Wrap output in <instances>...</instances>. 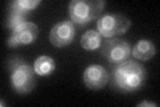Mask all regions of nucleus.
<instances>
[{
    "label": "nucleus",
    "instance_id": "f257e3e1",
    "mask_svg": "<svg viewBox=\"0 0 160 107\" xmlns=\"http://www.w3.org/2000/svg\"><path fill=\"white\" fill-rule=\"evenodd\" d=\"M112 86L120 93H135L146 83L147 71L135 60L112 64Z\"/></svg>",
    "mask_w": 160,
    "mask_h": 107
},
{
    "label": "nucleus",
    "instance_id": "f03ea898",
    "mask_svg": "<svg viewBox=\"0 0 160 107\" xmlns=\"http://www.w3.org/2000/svg\"><path fill=\"white\" fill-rule=\"evenodd\" d=\"M8 68L11 71L9 82L11 87L16 94H29L35 87V68L19 58H13L8 62Z\"/></svg>",
    "mask_w": 160,
    "mask_h": 107
},
{
    "label": "nucleus",
    "instance_id": "7ed1b4c3",
    "mask_svg": "<svg viewBox=\"0 0 160 107\" xmlns=\"http://www.w3.org/2000/svg\"><path fill=\"white\" fill-rule=\"evenodd\" d=\"M104 6L103 0H72L68 4L69 19L78 24H87L99 18Z\"/></svg>",
    "mask_w": 160,
    "mask_h": 107
},
{
    "label": "nucleus",
    "instance_id": "20e7f679",
    "mask_svg": "<svg viewBox=\"0 0 160 107\" xmlns=\"http://www.w3.org/2000/svg\"><path fill=\"white\" fill-rule=\"evenodd\" d=\"M129 27H131V22L123 15L106 13L98 19V32L107 39L126 34Z\"/></svg>",
    "mask_w": 160,
    "mask_h": 107
},
{
    "label": "nucleus",
    "instance_id": "39448f33",
    "mask_svg": "<svg viewBox=\"0 0 160 107\" xmlns=\"http://www.w3.org/2000/svg\"><path fill=\"white\" fill-rule=\"evenodd\" d=\"M100 54L111 64H118L127 60L131 55V44L128 40L108 38L100 47Z\"/></svg>",
    "mask_w": 160,
    "mask_h": 107
},
{
    "label": "nucleus",
    "instance_id": "423d86ee",
    "mask_svg": "<svg viewBox=\"0 0 160 107\" xmlns=\"http://www.w3.org/2000/svg\"><path fill=\"white\" fill-rule=\"evenodd\" d=\"M38 35H39L38 25L32 22H26L24 24L20 25L19 28L13 29L7 40V44L11 48H16L19 45L32 44L36 40Z\"/></svg>",
    "mask_w": 160,
    "mask_h": 107
},
{
    "label": "nucleus",
    "instance_id": "0eeeda50",
    "mask_svg": "<svg viewBox=\"0 0 160 107\" xmlns=\"http://www.w3.org/2000/svg\"><path fill=\"white\" fill-rule=\"evenodd\" d=\"M75 38V25L72 20H62L55 24L49 32V42L55 47H66Z\"/></svg>",
    "mask_w": 160,
    "mask_h": 107
},
{
    "label": "nucleus",
    "instance_id": "6e6552de",
    "mask_svg": "<svg viewBox=\"0 0 160 107\" xmlns=\"http://www.w3.org/2000/svg\"><path fill=\"white\" fill-rule=\"evenodd\" d=\"M84 84L89 90H102L109 82V74L100 64H91L84 70L83 74Z\"/></svg>",
    "mask_w": 160,
    "mask_h": 107
},
{
    "label": "nucleus",
    "instance_id": "1a4fd4ad",
    "mask_svg": "<svg viewBox=\"0 0 160 107\" xmlns=\"http://www.w3.org/2000/svg\"><path fill=\"white\" fill-rule=\"evenodd\" d=\"M131 54L139 60H149L156 55V47L151 40L142 39L131 48Z\"/></svg>",
    "mask_w": 160,
    "mask_h": 107
},
{
    "label": "nucleus",
    "instance_id": "9d476101",
    "mask_svg": "<svg viewBox=\"0 0 160 107\" xmlns=\"http://www.w3.org/2000/svg\"><path fill=\"white\" fill-rule=\"evenodd\" d=\"M33 68H35L36 75H39V76H48L55 71L56 64H55V60L52 58L47 56V55H42V56L35 59Z\"/></svg>",
    "mask_w": 160,
    "mask_h": 107
},
{
    "label": "nucleus",
    "instance_id": "9b49d317",
    "mask_svg": "<svg viewBox=\"0 0 160 107\" xmlns=\"http://www.w3.org/2000/svg\"><path fill=\"white\" fill-rule=\"evenodd\" d=\"M82 47L87 51H96L100 50L103 44L102 40V35H100L98 31H93V29H89V31L84 32V35L82 36Z\"/></svg>",
    "mask_w": 160,
    "mask_h": 107
},
{
    "label": "nucleus",
    "instance_id": "f8f14e48",
    "mask_svg": "<svg viewBox=\"0 0 160 107\" xmlns=\"http://www.w3.org/2000/svg\"><path fill=\"white\" fill-rule=\"evenodd\" d=\"M40 3H42L40 0H15V2L11 3L9 8H11V13H18L26 16V13L32 11L33 8H36Z\"/></svg>",
    "mask_w": 160,
    "mask_h": 107
},
{
    "label": "nucleus",
    "instance_id": "ddd939ff",
    "mask_svg": "<svg viewBox=\"0 0 160 107\" xmlns=\"http://www.w3.org/2000/svg\"><path fill=\"white\" fill-rule=\"evenodd\" d=\"M27 20H26V16H23V15H18V13H11V16H9L8 22H7V27L13 31V29L19 28L22 24H24Z\"/></svg>",
    "mask_w": 160,
    "mask_h": 107
},
{
    "label": "nucleus",
    "instance_id": "4468645a",
    "mask_svg": "<svg viewBox=\"0 0 160 107\" xmlns=\"http://www.w3.org/2000/svg\"><path fill=\"white\" fill-rule=\"evenodd\" d=\"M143 106H148V107H158V103L155 102H147V100H143L138 104V107H143Z\"/></svg>",
    "mask_w": 160,
    "mask_h": 107
}]
</instances>
